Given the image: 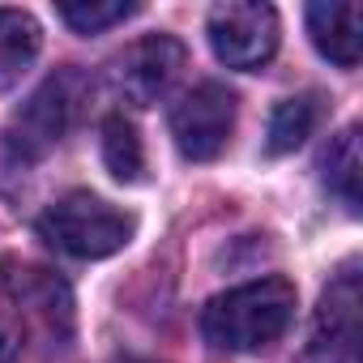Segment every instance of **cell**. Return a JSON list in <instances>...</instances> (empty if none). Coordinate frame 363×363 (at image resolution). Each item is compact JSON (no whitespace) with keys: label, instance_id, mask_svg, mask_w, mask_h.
<instances>
[{"label":"cell","instance_id":"obj_12","mask_svg":"<svg viewBox=\"0 0 363 363\" xmlns=\"http://www.w3.org/2000/svg\"><path fill=\"white\" fill-rule=\"evenodd\" d=\"M359 175H363L359 171V128L350 124L333 137V145L325 154V184H329V193L342 197V206L350 214H359Z\"/></svg>","mask_w":363,"mask_h":363},{"label":"cell","instance_id":"obj_6","mask_svg":"<svg viewBox=\"0 0 363 363\" xmlns=\"http://www.w3.org/2000/svg\"><path fill=\"white\" fill-rule=\"evenodd\" d=\"M184 73V43L171 39V35H145L141 43H133L120 60H116V90L137 103L150 107L158 103Z\"/></svg>","mask_w":363,"mask_h":363},{"label":"cell","instance_id":"obj_1","mask_svg":"<svg viewBox=\"0 0 363 363\" xmlns=\"http://www.w3.org/2000/svg\"><path fill=\"white\" fill-rule=\"evenodd\" d=\"M295 282L286 278H257L235 291H223L201 312V333L214 350H261L278 342L295 316Z\"/></svg>","mask_w":363,"mask_h":363},{"label":"cell","instance_id":"obj_4","mask_svg":"<svg viewBox=\"0 0 363 363\" xmlns=\"http://www.w3.org/2000/svg\"><path fill=\"white\" fill-rule=\"evenodd\" d=\"M210 48L227 69H261L278 52V13L257 0H227L210 9Z\"/></svg>","mask_w":363,"mask_h":363},{"label":"cell","instance_id":"obj_15","mask_svg":"<svg viewBox=\"0 0 363 363\" xmlns=\"http://www.w3.org/2000/svg\"><path fill=\"white\" fill-rule=\"evenodd\" d=\"M116 363H150V359H133V354H128V359H116Z\"/></svg>","mask_w":363,"mask_h":363},{"label":"cell","instance_id":"obj_10","mask_svg":"<svg viewBox=\"0 0 363 363\" xmlns=\"http://www.w3.org/2000/svg\"><path fill=\"white\" fill-rule=\"evenodd\" d=\"M316 120H320L316 94L282 99V103L274 107V116H269V141H265V150H269V154H291V150H299V145L312 137Z\"/></svg>","mask_w":363,"mask_h":363},{"label":"cell","instance_id":"obj_14","mask_svg":"<svg viewBox=\"0 0 363 363\" xmlns=\"http://www.w3.org/2000/svg\"><path fill=\"white\" fill-rule=\"evenodd\" d=\"M13 350H18V342H13V333L0 325V363H9L13 359Z\"/></svg>","mask_w":363,"mask_h":363},{"label":"cell","instance_id":"obj_13","mask_svg":"<svg viewBox=\"0 0 363 363\" xmlns=\"http://www.w3.org/2000/svg\"><path fill=\"white\" fill-rule=\"evenodd\" d=\"M60 22H69L77 35H99L107 26H120L124 18L137 13L133 0H60L56 5Z\"/></svg>","mask_w":363,"mask_h":363},{"label":"cell","instance_id":"obj_5","mask_svg":"<svg viewBox=\"0 0 363 363\" xmlns=\"http://www.w3.org/2000/svg\"><path fill=\"white\" fill-rule=\"evenodd\" d=\"M235 133V94L218 82L193 86L171 107V137L189 162H210L227 150Z\"/></svg>","mask_w":363,"mask_h":363},{"label":"cell","instance_id":"obj_9","mask_svg":"<svg viewBox=\"0 0 363 363\" xmlns=\"http://www.w3.org/2000/svg\"><path fill=\"white\" fill-rule=\"evenodd\" d=\"M39 48H43V30L26 9H0V90H13L22 82Z\"/></svg>","mask_w":363,"mask_h":363},{"label":"cell","instance_id":"obj_11","mask_svg":"<svg viewBox=\"0 0 363 363\" xmlns=\"http://www.w3.org/2000/svg\"><path fill=\"white\" fill-rule=\"evenodd\" d=\"M103 162H107V171L120 179V184H137L141 179L145 150H141V137H137L133 120H124V116H107L103 120Z\"/></svg>","mask_w":363,"mask_h":363},{"label":"cell","instance_id":"obj_3","mask_svg":"<svg viewBox=\"0 0 363 363\" xmlns=\"http://www.w3.org/2000/svg\"><path fill=\"white\" fill-rule=\"evenodd\" d=\"M86 90L90 86H86V77L77 69H65V73L48 77L30 94V103L18 111V120L9 128V145L22 158H39L52 145H60V137L73 128V120H77V111L86 103Z\"/></svg>","mask_w":363,"mask_h":363},{"label":"cell","instance_id":"obj_8","mask_svg":"<svg viewBox=\"0 0 363 363\" xmlns=\"http://www.w3.org/2000/svg\"><path fill=\"white\" fill-rule=\"evenodd\" d=\"M308 35L325 60L337 69H354L363 52V9L354 0H320L308 5Z\"/></svg>","mask_w":363,"mask_h":363},{"label":"cell","instance_id":"obj_7","mask_svg":"<svg viewBox=\"0 0 363 363\" xmlns=\"http://www.w3.org/2000/svg\"><path fill=\"white\" fill-rule=\"evenodd\" d=\"M359 350V278L342 274L316 312V333H312V359L320 363H354Z\"/></svg>","mask_w":363,"mask_h":363},{"label":"cell","instance_id":"obj_2","mask_svg":"<svg viewBox=\"0 0 363 363\" xmlns=\"http://www.w3.org/2000/svg\"><path fill=\"white\" fill-rule=\"evenodd\" d=\"M39 235L77 261H99L133 240V218L94 193H69L43 210Z\"/></svg>","mask_w":363,"mask_h":363}]
</instances>
